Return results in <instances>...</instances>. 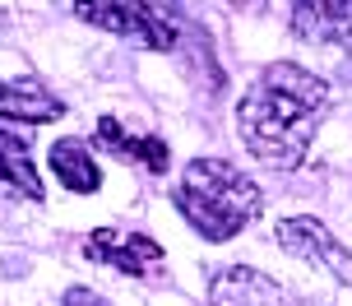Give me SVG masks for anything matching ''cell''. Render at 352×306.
Here are the masks:
<instances>
[{
  "instance_id": "cell-1",
  "label": "cell",
  "mask_w": 352,
  "mask_h": 306,
  "mask_svg": "<svg viewBox=\"0 0 352 306\" xmlns=\"http://www.w3.org/2000/svg\"><path fill=\"white\" fill-rule=\"evenodd\" d=\"M324 107H329V84L306 65L278 61V65H264L241 93L236 130L246 140L250 158H260L274 172H292L301 167L306 149L316 140Z\"/></svg>"
},
{
  "instance_id": "cell-2",
  "label": "cell",
  "mask_w": 352,
  "mask_h": 306,
  "mask_svg": "<svg viewBox=\"0 0 352 306\" xmlns=\"http://www.w3.org/2000/svg\"><path fill=\"white\" fill-rule=\"evenodd\" d=\"M172 204L186 214L204 241H228L250 228L264 209V195L250 177H241L223 158H190L181 181L172 186Z\"/></svg>"
},
{
  "instance_id": "cell-3",
  "label": "cell",
  "mask_w": 352,
  "mask_h": 306,
  "mask_svg": "<svg viewBox=\"0 0 352 306\" xmlns=\"http://www.w3.org/2000/svg\"><path fill=\"white\" fill-rule=\"evenodd\" d=\"M84 255L130 274V278H144V283H162V278H167V255H162V246L153 237H144V232L98 228V232L84 241Z\"/></svg>"
},
{
  "instance_id": "cell-4",
  "label": "cell",
  "mask_w": 352,
  "mask_h": 306,
  "mask_svg": "<svg viewBox=\"0 0 352 306\" xmlns=\"http://www.w3.org/2000/svg\"><path fill=\"white\" fill-rule=\"evenodd\" d=\"M74 14L116 37H130L140 47H153V52H172L176 47L172 19L162 10H153V5H74Z\"/></svg>"
},
{
  "instance_id": "cell-5",
  "label": "cell",
  "mask_w": 352,
  "mask_h": 306,
  "mask_svg": "<svg viewBox=\"0 0 352 306\" xmlns=\"http://www.w3.org/2000/svg\"><path fill=\"white\" fill-rule=\"evenodd\" d=\"M278 241L297 255V260L324 265L338 283H352V251H343V246H338L334 232H329L320 218H306V214L283 218V223H278Z\"/></svg>"
},
{
  "instance_id": "cell-6",
  "label": "cell",
  "mask_w": 352,
  "mask_h": 306,
  "mask_svg": "<svg viewBox=\"0 0 352 306\" xmlns=\"http://www.w3.org/2000/svg\"><path fill=\"white\" fill-rule=\"evenodd\" d=\"M56 116H65V102L56 98L42 79H0V121H23V126H47Z\"/></svg>"
},
{
  "instance_id": "cell-7",
  "label": "cell",
  "mask_w": 352,
  "mask_h": 306,
  "mask_svg": "<svg viewBox=\"0 0 352 306\" xmlns=\"http://www.w3.org/2000/svg\"><path fill=\"white\" fill-rule=\"evenodd\" d=\"M93 144L107 149V153H116L121 162H140L148 177H162L167 162H172L167 140H153V135H125V130L116 126V116H102V121H98V140H93Z\"/></svg>"
},
{
  "instance_id": "cell-8",
  "label": "cell",
  "mask_w": 352,
  "mask_h": 306,
  "mask_svg": "<svg viewBox=\"0 0 352 306\" xmlns=\"http://www.w3.org/2000/svg\"><path fill=\"white\" fill-rule=\"evenodd\" d=\"M292 33L301 42L352 37V0H301V5H292Z\"/></svg>"
},
{
  "instance_id": "cell-9",
  "label": "cell",
  "mask_w": 352,
  "mask_h": 306,
  "mask_svg": "<svg viewBox=\"0 0 352 306\" xmlns=\"http://www.w3.org/2000/svg\"><path fill=\"white\" fill-rule=\"evenodd\" d=\"M0 195L5 199H42V177L33 167L28 140L0 126Z\"/></svg>"
},
{
  "instance_id": "cell-10",
  "label": "cell",
  "mask_w": 352,
  "mask_h": 306,
  "mask_svg": "<svg viewBox=\"0 0 352 306\" xmlns=\"http://www.w3.org/2000/svg\"><path fill=\"white\" fill-rule=\"evenodd\" d=\"M52 172L60 177V186H70L79 195H93L102 186V172L93 162V149L84 140H56L52 144Z\"/></svg>"
},
{
  "instance_id": "cell-11",
  "label": "cell",
  "mask_w": 352,
  "mask_h": 306,
  "mask_svg": "<svg viewBox=\"0 0 352 306\" xmlns=\"http://www.w3.org/2000/svg\"><path fill=\"white\" fill-rule=\"evenodd\" d=\"M209 297H213V306H228L232 297H236V306H274L278 302V288L255 270H218Z\"/></svg>"
},
{
  "instance_id": "cell-12",
  "label": "cell",
  "mask_w": 352,
  "mask_h": 306,
  "mask_svg": "<svg viewBox=\"0 0 352 306\" xmlns=\"http://www.w3.org/2000/svg\"><path fill=\"white\" fill-rule=\"evenodd\" d=\"M60 306H107V297H98L93 288H65Z\"/></svg>"
}]
</instances>
